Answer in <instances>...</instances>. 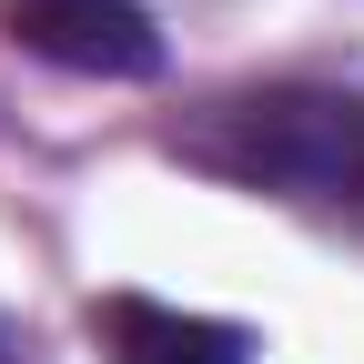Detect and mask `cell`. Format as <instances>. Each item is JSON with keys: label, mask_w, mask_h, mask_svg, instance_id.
Returning a JSON list of instances; mask_svg holds the SVG:
<instances>
[{"label": "cell", "mask_w": 364, "mask_h": 364, "mask_svg": "<svg viewBox=\"0 0 364 364\" xmlns=\"http://www.w3.org/2000/svg\"><path fill=\"white\" fill-rule=\"evenodd\" d=\"M0 364H21V344H11V324H0Z\"/></svg>", "instance_id": "4"}, {"label": "cell", "mask_w": 364, "mask_h": 364, "mask_svg": "<svg viewBox=\"0 0 364 364\" xmlns=\"http://www.w3.org/2000/svg\"><path fill=\"white\" fill-rule=\"evenodd\" d=\"M172 152L223 172V182H253V193L364 213V91H324V81L233 91V102H213V112L182 122Z\"/></svg>", "instance_id": "1"}, {"label": "cell", "mask_w": 364, "mask_h": 364, "mask_svg": "<svg viewBox=\"0 0 364 364\" xmlns=\"http://www.w3.org/2000/svg\"><path fill=\"white\" fill-rule=\"evenodd\" d=\"M0 31L31 61H61L81 81H152L162 71V31L142 0H0Z\"/></svg>", "instance_id": "2"}, {"label": "cell", "mask_w": 364, "mask_h": 364, "mask_svg": "<svg viewBox=\"0 0 364 364\" xmlns=\"http://www.w3.org/2000/svg\"><path fill=\"white\" fill-rule=\"evenodd\" d=\"M91 344L112 364H253V324L182 314V304H152V294H102L91 304Z\"/></svg>", "instance_id": "3"}]
</instances>
